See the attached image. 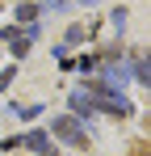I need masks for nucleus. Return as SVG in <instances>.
Returning a JSON list of instances; mask_svg holds the SVG:
<instances>
[{
    "label": "nucleus",
    "instance_id": "obj_2",
    "mask_svg": "<svg viewBox=\"0 0 151 156\" xmlns=\"http://www.w3.org/2000/svg\"><path fill=\"white\" fill-rule=\"evenodd\" d=\"M17 148H29V152H38V156H55L46 131H29V135H21V139H17Z\"/></svg>",
    "mask_w": 151,
    "mask_h": 156
},
{
    "label": "nucleus",
    "instance_id": "obj_3",
    "mask_svg": "<svg viewBox=\"0 0 151 156\" xmlns=\"http://www.w3.org/2000/svg\"><path fill=\"white\" fill-rule=\"evenodd\" d=\"M34 17H38L34 4H21V9H17V21H34Z\"/></svg>",
    "mask_w": 151,
    "mask_h": 156
},
{
    "label": "nucleus",
    "instance_id": "obj_1",
    "mask_svg": "<svg viewBox=\"0 0 151 156\" xmlns=\"http://www.w3.org/2000/svg\"><path fill=\"white\" fill-rule=\"evenodd\" d=\"M50 131H55L59 139H67L72 148H84V144H88V135H84V127H80L76 118H67V114H63V118H55V122H50Z\"/></svg>",
    "mask_w": 151,
    "mask_h": 156
}]
</instances>
